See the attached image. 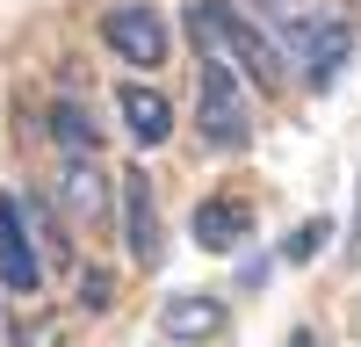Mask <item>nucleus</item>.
<instances>
[{
    "instance_id": "9",
    "label": "nucleus",
    "mask_w": 361,
    "mask_h": 347,
    "mask_svg": "<svg viewBox=\"0 0 361 347\" xmlns=\"http://www.w3.org/2000/svg\"><path fill=\"white\" fill-rule=\"evenodd\" d=\"M116 116H123V130H130L137 145H166V138H173V102L159 95V87L123 80V87H116Z\"/></svg>"
},
{
    "instance_id": "7",
    "label": "nucleus",
    "mask_w": 361,
    "mask_h": 347,
    "mask_svg": "<svg viewBox=\"0 0 361 347\" xmlns=\"http://www.w3.org/2000/svg\"><path fill=\"white\" fill-rule=\"evenodd\" d=\"M224 297H209V289H180V297H166V311H159V333L166 340H180V347H202V340H217L224 333Z\"/></svg>"
},
{
    "instance_id": "12",
    "label": "nucleus",
    "mask_w": 361,
    "mask_h": 347,
    "mask_svg": "<svg viewBox=\"0 0 361 347\" xmlns=\"http://www.w3.org/2000/svg\"><path fill=\"white\" fill-rule=\"evenodd\" d=\"M325 231H333V224H325V217H311V224H296L289 231V239H282V260H296V268H304V260L325 246Z\"/></svg>"
},
{
    "instance_id": "14",
    "label": "nucleus",
    "mask_w": 361,
    "mask_h": 347,
    "mask_svg": "<svg viewBox=\"0 0 361 347\" xmlns=\"http://www.w3.org/2000/svg\"><path fill=\"white\" fill-rule=\"evenodd\" d=\"M109 297H116L109 268H87V275H80V304H87V311H109Z\"/></svg>"
},
{
    "instance_id": "5",
    "label": "nucleus",
    "mask_w": 361,
    "mask_h": 347,
    "mask_svg": "<svg viewBox=\"0 0 361 347\" xmlns=\"http://www.w3.org/2000/svg\"><path fill=\"white\" fill-rule=\"evenodd\" d=\"M116 195H123V246H130V260H137V268H159V260H166V231H159L152 174H145V166H123Z\"/></svg>"
},
{
    "instance_id": "13",
    "label": "nucleus",
    "mask_w": 361,
    "mask_h": 347,
    "mask_svg": "<svg viewBox=\"0 0 361 347\" xmlns=\"http://www.w3.org/2000/svg\"><path fill=\"white\" fill-rule=\"evenodd\" d=\"M260 15H267V22H282L289 37H296V29H304L311 15H325V8H318V0H260Z\"/></svg>"
},
{
    "instance_id": "15",
    "label": "nucleus",
    "mask_w": 361,
    "mask_h": 347,
    "mask_svg": "<svg viewBox=\"0 0 361 347\" xmlns=\"http://www.w3.org/2000/svg\"><path fill=\"white\" fill-rule=\"evenodd\" d=\"M347 253L361 260V195H354V231H347Z\"/></svg>"
},
{
    "instance_id": "11",
    "label": "nucleus",
    "mask_w": 361,
    "mask_h": 347,
    "mask_svg": "<svg viewBox=\"0 0 361 347\" xmlns=\"http://www.w3.org/2000/svg\"><path fill=\"white\" fill-rule=\"evenodd\" d=\"M51 138H58V152H66V159H94V152H102L94 116H87L73 95H66V102H51Z\"/></svg>"
},
{
    "instance_id": "2",
    "label": "nucleus",
    "mask_w": 361,
    "mask_h": 347,
    "mask_svg": "<svg viewBox=\"0 0 361 347\" xmlns=\"http://www.w3.org/2000/svg\"><path fill=\"white\" fill-rule=\"evenodd\" d=\"M195 130L217 145V152H238L253 138V95L217 51H202V87H195Z\"/></svg>"
},
{
    "instance_id": "8",
    "label": "nucleus",
    "mask_w": 361,
    "mask_h": 347,
    "mask_svg": "<svg viewBox=\"0 0 361 347\" xmlns=\"http://www.w3.org/2000/svg\"><path fill=\"white\" fill-rule=\"evenodd\" d=\"M58 210H66L73 224H87V231H102V217H109V174L94 159H66L58 166Z\"/></svg>"
},
{
    "instance_id": "16",
    "label": "nucleus",
    "mask_w": 361,
    "mask_h": 347,
    "mask_svg": "<svg viewBox=\"0 0 361 347\" xmlns=\"http://www.w3.org/2000/svg\"><path fill=\"white\" fill-rule=\"evenodd\" d=\"M282 347H318V340H311V333H289V340H282Z\"/></svg>"
},
{
    "instance_id": "4",
    "label": "nucleus",
    "mask_w": 361,
    "mask_h": 347,
    "mask_svg": "<svg viewBox=\"0 0 361 347\" xmlns=\"http://www.w3.org/2000/svg\"><path fill=\"white\" fill-rule=\"evenodd\" d=\"M289 51L304 58V66H296V73H304V87H333L340 66L354 58V22H347V15H311V22L289 37Z\"/></svg>"
},
{
    "instance_id": "3",
    "label": "nucleus",
    "mask_w": 361,
    "mask_h": 347,
    "mask_svg": "<svg viewBox=\"0 0 361 347\" xmlns=\"http://www.w3.org/2000/svg\"><path fill=\"white\" fill-rule=\"evenodd\" d=\"M102 44L123 58V66H137V73H159V66H166V51H173L166 15L152 8V0H116V8L102 15Z\"/></svg>"
},
{
    "instance_id": "10",
    "label": "nucleus",
    "mask_w": 361,
    "mask_h": 347,
    "mask_svg": "<svg viewBox=\"0 0 361 347\" xmlns=\"http://www.w3.org/2000/svg\"><path fill=\"white\" fill-rule=\"evenodd\" d=\"M188 231H195L202 253H231V246H246V210H238V202H224V195H209V202H195Z\"/></svg>"
},
{
    "instance_id": "1",
    "label": "nucleus",
    "mask_w": 361,
    "mask_h": 347,
    "mask_svg": "<svg viewBox=\"0 0 361 347\" xmlns=\"http://www.w3.org/2000/svg\"><path fill=\"white\" fill-rule=\"evenodd\" d=\"M188 37L202 44V51H217L224 66L253 87V95H282L289 87V66H282V44L267 37V29L253 22V15H238V0H195V15H188Z\"/></svg>"
},
{
    "instance_id": "6",
    "label": "nucleus",
    "mask_w": 361,
    "mask_h": 347,
    "mask_svg": "<svg viewBox=\"0 0 361 347\" xmlns=\"http://www.w3.org/2000/svg\"><path fill=\"white\" fill-rule=\"evenodd\" d=\"M37 282H44V268H37V246H29V202L0 188V289L37 297Z\"/></svg>"
}]
</instances>
